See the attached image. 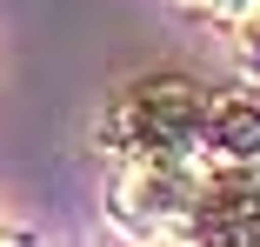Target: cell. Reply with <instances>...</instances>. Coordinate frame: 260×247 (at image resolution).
Here are the masks:
<instances>
[{
    "instance_id": "obj_1",
    "label": "cell",
    "mask_w": 260,
    "mask_h": 247,
    "mask_svg": "<svg viewBox=\"0 0 260 247\" xmlns=\"http://www.w3.org/2000/svg\"><path fill=\"white\" fill-rule=\"evenodd\" d=\"M207 107H214V94H200L180 74L140 80V87H127V101L114 107L107 140L120 147L127 161H193L200 140H207Z\"/></svg>"
},
{
    "instance_id": "obj_2",
    "label": "cell",
    "mask_w": 260,
    "mask_h": 247,
    "mask_svg": "<svg viewBox=\"0 0 260 247\" xmlns=\"http://www.w3.org/2000/svg\"><path fill=\"white\" fill-rule=\"evenodd\" d=\"M180 234L227 240V247H260V161H207L200 180H193Z\"/></svg>"
},
{
    "instance_id": "obj_3",
    "label": "cell",
    "mask_w": 260,
    "mask_h": 247,
    "mask_svg": "<svg viewBox=\"0 0 260 247\" xmlns=\"http://www.w3.org/2000/svg\"><path fill=\"white\" fill-rule=\"evenodd\" d=\"M200 161H260V107L253 101H234V94H214Z\"/></svg>"
},
{
    "instance_id": "obj_4",
    "label": "cell",
    "mask_w": 260,
    "mask_h": 247,
    "mask_svg": "<svg viewBox=\"0 0 260 247\" xmlns=\"http://www.w3.org/2000/svg\"><path fill=\"white\" fill-rule=\"evenodd\" d=\"M240 60L260 74V0H253V7H247V27H240Z\"/></svg>"
},
{
    "instance_id": "obj_5",
    "label": "cell",
    "mask_w": 260,
    "mask_h": 247,
    "mask_svg": "<svg viewBox=\"0 0 260 247\" xmlns=\"http://www.w3.org/2000/svg\"><path fill=\"white\" fill-rule=\"evenodd\" d=\"M187 7H207V14H247L253 0H187Z\"/></svg>"
},
{
    "instance_id": "obj_6",
    "label": "cell",
    "mask_w": 260,
    "mask_h": 247,
    "mask_svg": "<svg viewBox=\"0 0 260 247\" xmlns=\"http://www.w3.org/2000/svg\"><path fill=\"white\" fill-rule=\"evenodd\" d=\"M0 240H7V221H0Z\"/></svg>"
}]
</instances>
